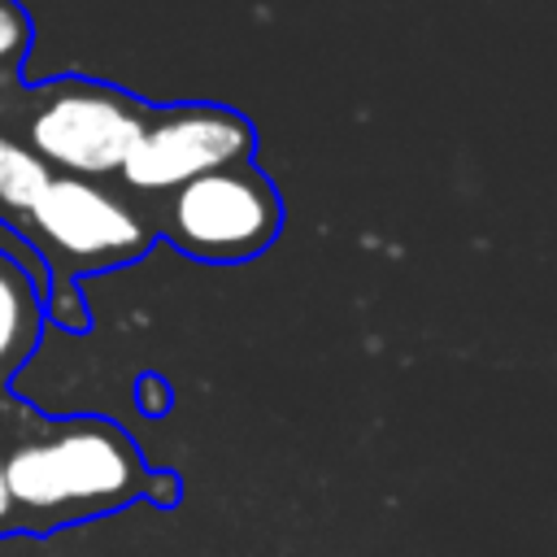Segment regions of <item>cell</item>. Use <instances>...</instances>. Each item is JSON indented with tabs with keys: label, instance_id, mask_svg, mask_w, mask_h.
I'll return each instance as SVG.
<instances>
[{
	"label": "cell",
	"instance_id": "1",
	"mask_svg": "<svg viewBox=\"0 0 557 557\" xmlns=\"http://www.w3.org/2000/svg\"><path fill=\"white\" fill-rule=\"evenodd\" d=\"M13 527L52 531L65 522H83L96 513H113L131 505L148 466L131 435L109 418H65L44 426L39 435L13 444L0 457Z\"/></svg>",
	"mask_w": 557,
	"mask_h": 557
},
{
	"label": "cell",
	"instance_id": "2",
	"mask_svg": "<svg viewBox=\"0 0 557 557\" xmlns=\"http://www.w3.org/2000/svg\"><path fill=\"white\" fill-rule=\"evenodd\" d=\"M148 109L152 104L109 83L52 78L30 87V109L17 139L48 170L104 183L109 174H122L135 139L144 135Z\"/></svg>",
	"mask_w": 557,
	"mask_h": 557
},
{
	"label": "cell",
	"instance_id": "3",
	"mask_svg": "<svg viewBox=\"0 0 557 557\" xmlns=\"http://www.w3.org/2000/svg\"><path fill=\"white\" fill-rule=\"evenodd\" d=\"M17 235L44 261L52 283H74V274L113 270L144 257L157 239V226L109 183L52 174Z\"/></svg>",
	"mask_w": 557,
	"mask_h": 557
},
{
	"label": "cell",
	"instance_id": "4",
	"mask_svg": "<svg viewBox=\"0 0 557 557\" xmlns=\"http://www.w3.org/2000/svg\"><path fill=\"white\" fill-rule=\"evenodd\" d=\"M278 226L283 200L274 183L252 161H235L165 191L157 231L196 261L231 265L261 257L274 244Z\"/></svg>",
	"mask_w": 557,
	"mask_h": 557
},
{
	"label": "cell",
	"instance_id": "5",
	"mask_svg": "<svg viewBox=\"0 0 557 557\" xmlns=\"http://www.w3.org/2000/svg\"><path fill=\"white\" fill-rule=\"evenodd\" d=\"M252 122L226 104H161L148 109L144 135L122 165V183L131 191H174L209 170L252 161Z\"/></svg>",
	"mask_w": 557,
	"mask_h": 557
},
{
	"label": "cell",
	"instance_id": "6",
	"mask_svg": "<svg viewBox=\"0 0 557 557\" xmlns=\"http://www.w3.org/2000/svg\"><path fill=\"white\" fill-rule=\"evenodd\" d=\"M44 287L30 278L22 261L0 252V379H9L44 331Z\"/></svg>",
	"mask_w": 557,
	"mask_h": 557
},
{
	"label": "cell",
	"instance_id": "7",
	"mask_svg": "<svg viewBox=\"0 0 557 557\" xmlns=\"http://www.w3.org/2000/svg\"><path fill=\"white\" fill-rule=\"evenodd\" d=\"M48 183H52V170L17 135L0 131V226L17 235Z\"/></svg>",
	"mask_w": 557,
	"mask_h": 557
},
{
	"label": "cell",
	"instance_id": "8",
	"mask_svg": "<svg viewBox=\"0 0 557 557\" xmlns=\"http://www.w3.org/2000/svg\"><path fill=\"white\" fill-rule=\"evenodd\" d=\"M30 39H35V30H30L26 9L17 0H0V87H9L17 78Z\"/></svg>",
	"mask_w": 557,
	"mask_h": 557
},
{
	"label": "cell",
	"instance_id": "9",
	"mask_svg": "<svg viewBox=\"0 0 557 557\" xmlns=\"http://www.w3.org/2000/svg\"><path fill=\"white\" fill-rule=\"evenodd\" d=\"M135 405L148 413V418H161L170 409V387L157 379V374H144L135 379Z\"/></svg>",
	"mask_w": 557,
	"mask_h": 557
},
{
	"label": "cell",
	"instance_id": "10",
	"mask_svg": "<svg viewBox=\"0 0 557 557\" xmlns=\"http://www.w3.org/2000/svg\"><path fill=\"white\" fill-rule=\"evenodd\" d=\"M0 531H13V505H9V487H4V470H0Z\"/></svg>",
	"mask_w": 557,
	"mask_h": 557
}]
</instances>
